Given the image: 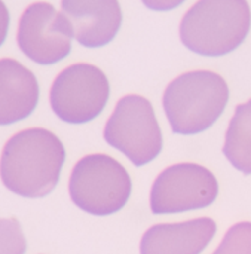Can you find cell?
Masks as SVG:
<instances>
[{"mask_svg":"<svg viewBox=\"0 0 251 254\" xmlns=\"http://www.w3.org/2000/svg\"><path fill=\"white\" fill-rule=\"evenodd\" d=\"M64 159V146L54 132L28 128L4 144L0 156V179L19 196L43 198L57 186Z\"/></svg>","mask_w":251,"mask_h":254,"instance_id":"obj_1","label":"cell"},{"mask_svg":"<svg viewBox=\"0 0 251 254\" xmlns=\"http://www.w3.org/2000/svg\"><path fill=\"white\" fill-rule=\"evenodd\" d=\"M247 0H199L182 18V43L205 57H220L237 49L249 34Z\"/></svg>","mask_w":251,"mask_h":254,"instance_id":"obj_2","label":"cell"},{"mask_svg":"<svg viewBox=\"0 0 251 254\" xmlns=\"http://www.w3.org/2000/svg\"><path fill=\"white\" fill-rule=\"evenodd\" d=\"M228 98L222 76L198 70L176 77L167 86L162 104L173 132L190 135L208 129L223 113Z\"/></svg>","mask_w":251,"mask_h":254,"instance_id":"obj_3","label":"cell"},{"mask_svg":"<svg viewBox=\"0 0 251 254\" xmlns=\"http://www.w3.org/2000/svg\"><path fill=\"white\" fill-rule=\"evenodd\" d=\"M68 192L80 210L94 216H109L128 202L131 177L113 158L100 153L88 155L74 165Z\"/></svg>","mask_w":251,"mask_h":254,"instance_id":"obj_4","label":"cell"},{"mask_svg":"<svg viewBox=\"0 0 251 254\" xmlns=\"http://www.w3.org/2000/svg\"><path fill=\"white\" fill-rule=\"evenodd\" d=\"M104 140L137 167L153 161L162 149V135L150 101L122 97L104 127Z\"/></svg>","mask_w":251,"mask_h":254,"instance_id":"obj_5","label":"cell"},{"mask_svg":"<svg viewBox=\"0 0 251 254\" xmlns=\"http://www.w3.org/2000/svg\"><path fill=\"white\" fill-rule=\"evenodd\" d=\"M106 74L86 63L71 64L55 79L49 92L54 113L67 124H85L95 119L109 100Z\"/></svg>","mask_w":251,"mask_h":254,"instance_id":"obj_6","label":"cell"},{"mask_svg":"<svg viewBox=\"0 0 251 254\" xmlns=\"http://www.w3.org/2000/svg\"><path fill=\"white\" fill-rule=\"evenodd\" d=\"M73 27L68 18L51 3L30 4L19 18L18 46L31 61L49 65L64 60L71 51Z\"/></svg>","mask_w":251,"mask_h":254,"instance_id":"obj_7","label":"cell"},{"mask_svg":"<svg viewBox=\"0 0 251 254\" xmlns=\"http://www.w3.org/2000/svg\"><path fill=\"white\" fill-rule=\"evenodd\" d=\"M219 192L216 177L196 164H176L164 170L150 192V208L155 214L182 213L208 207Z\"/></svg>","mask_w":251,"mask_h":254,"instance_id":"obj_8","label":"cell"},{"mask_svg":"<svg viewBox=\"0 0 251 254\" xmlns=\"http://www.w3.org/2000/svg\"><path fill=\"white\" fill-rule=\"evenodd\" d=\"M61 10L73 27L74 39L86 48L112 42L122 22L118 0H61Z\"/></svg>","mask_w":251,"mask_h":254,"instance_id":"obj_9","label":"cell"},{"mask_svg":"<svg viewBox=\"0 0 251 254\" xmlns=\"http://www.w3.org/2000/svg\"><path fill=\"white\" fill-rule=\"evenodd\" d=\"M216 234L214 220L204 217L183 223L155 225L141 238V254H199Z\"/></svg>","mask_w":251,"mask_h":254,"instance_id":"obj_10","label":"cell"},{"mask_svg":"<svg viewBox=\"0 0 251 254\" xmlns=\"http://www.w3.org/2000/svg\"><path fill=\"white\" fill-rule=\"evenodd\" d=\"M39 101L36 76L12 58L0 60V125L28 118Z\"/></svg>","mask_w":251,"mask_h":254,"instance_id":"obj_11","label":"cell"},{"mask_svg":"<svg viewBox=\"0 0 251 254\" xmlns=\"http://www.w3.org/2000/svg\"><path fill=\"white\" fill-rule=\"evenodd\" d=\"M223 153L238 171L251 174V100L237 106L226 131Z\"/></svg>","mask_w":251,"mask_h":254,"instance_id":"obj_12","label":"cell"},{"mask_svg":"<svg viewBox=\"0 0 251 254\" xmlns=\"http://www.w3.org/2000/svg\"><path fill=\"white\" fill-rule=\"evenodd\" d=\"M213 254H251V223L234 225Z\"/></svg>","mask_w":251,"mask_h":254,"instance_id":"obj_13","label":"cell"},{"mask_svg":"<svg viewBox=\"0 0 251 254\" xmlns=\"http://www.w3.org/2000/svg\"><path fill=\"white\" fill-rule=\"evenodd\" d=\"M27 243L16 219H0V254H24Z\"/></svg>","mask_w":251,"mask_h":254,"instance_id":"obj_14","label":"cell"},{"mask_svg":"<svg viewBox=\"0 0 251 254\" xmlns=\"http://www.w3.org/2000/svg\"><path fill=\"white\" fill-rule=\"evenodd\" d=\"M141 1L146 4V7L152 10H171L179 4H182V1L185 0H141Z\"/></svg>","mask_w":251,"mask_h":254,"instance_id":"obj_15","label":"cell"},{"mask_svg":"<svg viewBox=\"0 0 251 254\" xmlns=\"http://www.w3.org/2000/svg\"><path fill=\"white\" fill-rule=\"evenodd\" d=\"M9 10L6 7V4L0 0V46L3 45L6 34H7V28H9Z\"/></svg>","mask_w":251,"mask_h":254,"instance_id":"obj_16","label":"cell"}]
</instances>
